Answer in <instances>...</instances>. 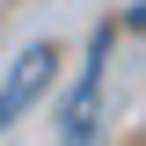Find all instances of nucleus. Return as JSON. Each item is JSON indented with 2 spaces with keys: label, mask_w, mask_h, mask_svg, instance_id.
Masks as SVG:
<instances>
[{
  "label": "nucleus",
  "mask_w": 146,
  "mask_h": 146,
  "mask_svg": "<svg viewBox=\"0 0 146 146\" xmlns=\"http://www.w3.org/2000/svg\"><path fill=\"white\" fill-rule=\"evenodd\" d=\"M102 66H110V29H95V44H88V66H80V88H73V102H66V139H73V146H80V139H95Z\"/></svg>",
  "instance_id": "nucleus-2"
},
{
  "label": "nucleus",
  "mask_w": 146,
  "mask_h": 146,
  "mask_svg": "<svg viewBox=\"0 0 146 146\" xmlns=\"http://www.w3.org/2000/svg\"><path fill=\"white\" fill-rule=\"evenodd\" d=\"M51 66H58V51H51V44H29V51H22L15 66H7V88H0V131H7V124L22 117V110L36 102V88L51 80Z\"/></svg>",
  "instance_id": "nucleus-1"
}]
</instances>
